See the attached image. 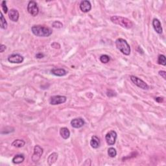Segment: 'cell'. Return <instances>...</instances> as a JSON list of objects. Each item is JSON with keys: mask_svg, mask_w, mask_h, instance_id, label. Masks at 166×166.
<instances>
[{"mask_svg": "<svg viewBox=\"0 0 166 166\" xmlns=\"http://www.w3.org/2000/svg\"><path fill=\"white\" fill-rule=\"evenodd\" d=\"M153 26L154 27V29L155 30V31L159 35H161L162 33L163 29L162 27V25L160 20L157 18H154L153 20Z\"/></svg>", "mask_w": 166, "mask_h": 166, "instance_id": "7c38bea8", "label": "cell"}, {"mask_svg": "<svg viewBox=\"0 0 166 166\" xmlns=\"http://www.w3.org/2000/svg\"><path fill=\"white\" fill-rule=\"evenodd\" d=\"M1 18H0V23H1V28L3 29H6L7 28V20L5 18L4 16L3 15V13H1Z\"/></svg>", "mask_w": 166, "mask_h": 166, "instance_id": "ffe728a7", "label": "cell"}, {"mask_svg": "<svg viewBox=\"0 0 166 166\" xmlns=\"http://www.w3.org/2000/svg\"><path fill=\"white\" fill-rule=\"evenodd\" d=\"M130 80L134 83L135 85H136L137 87L140 88L143 90H148L149 86L145 82H144L143 80H141L139 78L136 77V76L131 75L130 76Z\"/></svg>", "mask_w": 166, "mask_h": 166, "instance_id": "5b68a950", "label": "cell"}, {"mask_svg": "<svg viewBox=\"0 0 166 166\" xmlns=\"http://www.w3.org/2000/svg\"><path fill=\"white\" fill-rule=\"evenodd\" d=\"M110 20L115 24L120 25L121 27L127 29H131L134 25L131 20L127 18L122 17V16H113L110 18Z\"/></svg>", "mask_w": 166, "mask_h": 166, "instance_id": "7a4b0ae2", "label": "cell"}, {"mask_svg": "<svg viewBox=\"0 0 166 166\" xmlns=\"http://www.w3.org/2000/svg\"><path fill=\"white\" fill-rule=\"evenodd\" d=\"M44 56V54H42L41 53H38L36 54V58H43Z\"/></svg>", "mask_w": 166, "mask_h": 166, "instance_id": "f546056e", "label": "cell"}, {"mask_svg": "<svg viewBox=\"0 0 166 166\" xmlns=\"http://www.w3.org/2000/svg\"><path fill=\"white\" fill-rule=\"evenodd\" d=\"M6 48L7 47L5 46V45L1 44V47H0V52H1V53H3L4 51H5Z\"/></svg>", "mask_w": 166, "mask_h": 166, "instance_id": "83f0119b", "label": "cell"}, {"mask_svg": "<svg viewBox=\"0 0 166 166\" xmlns=\"http://www.w3.org/2000/svg\"><path fill=\"white\" fill-rule=\"evenodd\" d=\"M101 142L100 139H99L98 137L96 136H94L92 137V139L90 140V145L92 148L94 149H98L100 146Z\"/></svg>", "mask_w": 166, "mask_h": 166, "instance_id": "9a60e30c", "label": "cell"}, {"mask_svg": "<svg viewBox=\"0 0 166 166\" xmlns=\"http://www.w3.org/2000/svg\"><path fill=\"white\" fill-rule=\"evenodd\" d=\"M9 17L11 21L16 22H18L19 17H20V15H19L18 11L16 9H12L9 12Z\"/></svg>", "mask_w": 166, "mask_h": 166, "instance_id": "4fadbf2b", "label": "cell"}, {"mask_svg": "<svg viewBox=\"0 0 166 166\" xmlns=\"http://www.w3.org/2000/svg\"><path fill=\"white\" fill-rule=\"evenodd\" d=\"M158 63L159 64L165 66L166 65V60H165V56L163 54H160L158 56Z\"/></svg>", "mask_w": 166, "mask_h": 166, "instance_id": "7402d4cb", "label": "cell"}, {"mask_svg": "<svg viewBox=\"0 0 166 166\" xmlns=\"http://www.w3.org/2000/svg\"><path fill=\"white\" fill-rule=\"evenodd\" d=\"M6 3H7L6 1H3L1 2V8L5 14H7L8 13V8L7 7Z\"/></svg>", "mask_w": 166, "mask_h": 166, "instance_id": "d4e9b609", "label": "cell"}, {"mask_svg": "<svg viewBox=\"0 0 166 166\" xmlns=\"http://www.w3.org/2000/svg\"><path fill=\"white\" fill-rule=\"evenodd\" d=\"M51 72L52 74L57 77H63L67 74V72L63 68H53L51 70Z\"/></svg>", "mask_w": 166, "mask_h": 166, "instance_id": "5bb4252c", "label": "cell"}, {"mask_svg": "<svg viewBox=\"0 0 166 166\" xmlns=\"http://www.w3.org/2000/svg\"><path fill=\"white\" fill-rule=\"evenodd\" d=\"M27 11L33 16H37L39 13V9L36 1H30L27 5Z\"/></svg>", "mask_w": 166, "mask_h": 166, "instance_id": "277c9868", "label": "cell"}, {"mask_svg": "<svg viewBox=\"0 0 166 166\" xmlns=\"http://www.w3.org/2000/svg\"><path fill=\"white\" fill-rule=\"evenodd\" d=\"M80 9L83 13H88L92 9V5L89 1L84 0L80 3Z\"/></svg>", "mask_w": 166, "mask_h": 166, "instance_id": "30bf717a", "label": "cell"}, {"mask_svg": "<svg viewBox=\"0 0 166 166\" xmlns=\"http://www.w3.org/2000/svg\"><path fill=\"white\" fill-rule=\"evenodd\" d=\"M158 73L161 77H162L164 79H166V72H165V71H160V72H158Z\"/></svg>", "mask_w": 166, "mask_h": 166, "instance_id": "4316f807", "label": "cell"}, {"mask_svg": "<svg viewBox=\"0 0 166 166\" xmlns=\"http://www.w3.org/2000/svg\"><path fill=\"white\" fill-rule=\"evenodd\" d=\"M108 155L111 158H114L117 155V151L114 147H110L108 149Z\"/></svg>", "mask_w": 166, "mask_h": 166, "instance_id": "44dd1931", "label": "cell"}, {"mask_svg": "<svg viewBox=\"0 0 166 166\" xmlns=\"http://www.w3.org/2000/svg\"><path fill=\"white\" fill-rule=\"evenodd\" d=\"M106 95H107L108 97H114V96H116V93L113 90H109L107 91L106 92Z\"/></svg>", "mask_w": 166, "mask_h": 166, "instance_id": "484cf974", "label": "cell"}, {"mask_svg": "<svg viewBox=\"0 0 166 166\" xmlns=\"http://www.w3.org/2000/svg\"><path fill=\"white\" fill-rule=\"evenodd\" d=\"M25 160V156H23V155H21V154H18V155H16L12 160V162L15 164H20V163H22Z\"/></svg>", "mask_w": 166, "mask_h": 166, "instance_id": "2e32d148", "label": "cell"}, {"mask_svg": "<svg viewBox=\"0 0 166 166\" xmlns=\"http://www.w3.org/2000/svg\"><path fill=\"white\" fill-rule=\"evenodd\" d=\"M155 101L157 102V103H162L163 101V99L162 98H160V97H158V98H155Z\"/></svg>", "mask_w": 166, "mask_h": 166, "instance_id": "f1b7e54d", "label": "cell"}, {"mask_svg": "<svg viewBox=\"0 0 166 166\" xmlns=\"http://www.w3.org/2000/svg\"><path fill=\"white\" fill-rule=\"evenodd\" d=\"M52 25L54 28H56V29H60L63 27V24L59 21H54V22L52 23Z\"/></svg>", "mask_w": 166, "mask_h": 166, "instance_id": "cb8c5ba5", "label": "cell"}, {"mask_svg": "<svg viewBox=\"0 0 166 166\" xmlns=\"http://www.w3.org/2000/svg\"><path fill=\"white\" fill-rule=\"evenodd\" d=\"M58 154L56 153H53L49 156L48 158H47V163H48L49 165H53V163L56 162V161L58 159Z\"/></svg>", "mask_w": 166, "mask_h": 166, "instance_id": "ac0fdd59", "label": "cell"}, {"mask_svg": "<svg viewBox=\"0 0 166 166\" xmlns=\"http://www.w3.org/2000/svg\"><path fill=\"white\" fill-rule=\"evenodd\" d=\"M44 150L40 145H36L34 148V153L32 156V160L34 162H37L40 160L42 155H43Z\"/></svg>", "mask_w": 166, "mask_h": 166, "instance_id": "ba28073f", "label": "cell"}, {"mask_svg": "<svg viewBox=\"0 0 166 166\" xmlns=\"http://www.w3.org/2000/svg\"><path fill=\"white\" fill-rule=\"evenodd\" d=\"M8 60L11 63L20 64L22 63L23 60H24V58L19 54H13L9 56Z\"/></svg>", "mask_w": 166, "mask_h": 166, "instance_id": "9c48e42d", "label": "cell"}, {"mask_svg": "<svg viewBox=\"0 0 166 166\" xmlns=\"http://www.w3.org/2000/svg\"><path fill=\"white\" fill-rule=\"evenodd\" d=\"M60 134L63 139H67L70 136V131L68 128L62 127L60 130Z\"/></svg>", "mask_w": 166, "mask_h": 166, "instance_id": "e0dca14e", "label": "cell"}, {"mask_svg": "<svg viewBox=\"0 0 166 166\" xmlns=\"http://www.w3.org/2000/svg\"><path fill=\"white\" fill-rule=\"evenodd\" d=\"M116 46L125 55H129L130 54V47L125 39H118L116 40Z\"/></svg>", "mask_w": 166, "mask_h": 166, "instance_id": "3957f363", "label": "cell"}, {"mask_svg": "<svg viewBox=\"0 0 166 166\" xmlns=\"http://www.w3.org/2000/svg\"><path fill=\"white\" fill-rule=\"evenodd\" d=\"M99 60H100V61L102 63L106 64L110 61V56L107 55V54H103V55H101L100 56Z\"/></svg>", "mask_w": 166, "mask_h": 166, "instance_id": "603a6c76", "label": "cell"}, {"mask_svg": "<svg viewBox=\"0 0 166 166\" xmlns=\"http://www.w3.org/2000/svg\"><path fill=\"white\" fill-rule=\"evenodd\" d=\"M67 100V98L63 96H54L51 97L49 103L52 105H57L64 103Z\"/></svg>", "mask_w": 166, "mask_h": 166, "instance_id": "52a82bcc", "label": "cell"}, {"mask_svg": "<svg viewBox=\"0 0 166 166\" xmlns=\"http://www.w3.org/2000/svg\"><path fill=\"white\" fill-rule=\"evenodd\" d=\"M118 135L114 130H111L108 132L105 136V140L108 145H113L116 143Z\"/></svg>", "mask_w": 166, "mask_h": 166, "instance_id": "8992f818", "label": "cell"}, {"mask_svg": "<svg viewBox=\"0 0 166 166\" xmlns=\"http://www.w3.org/2000/svg\"><path fill=\"white\" fill-rule=\"evenodd\" d=\"M25 145V141H23V139H16L12 143V146L15 147L16 148H21L23 147Z\"/></svg>", "mask_w": 166, "mask_h": 166, "instance_id": "d6986e66", "label": "cell"}, {"mask_svg": "<svg viewBox=\"0 0 166 166\" xmlns=\"http://www.w3.org/2000/svg\"><path fill=\"white\" fill-rule=\"evenodd\" d=\"M31 31L35 36L39 37H48L53 33L51 28L40 25H33L31 27Z\"/></svg>", "mask_w": 166, "mask_h": 166, "instance_id": "6da1fadb", "label": "cell"}, {"mask_svg": "<svg viewBox=\"0 0 166 166\" xmlns=\"http://www.w3.org/2000/svg\"><path fill=\"white\" fill-rule=\"evenodd\" d=\"M84 121L82 118H75L72 120L71 122V125L73 128H75V129H79V128H81L82 127L84 126Z\"/></svg>", "mask_w": 166, "mask_h": 166, "instance_id": "8fae6325", "label": "cell"}]
</instances>
